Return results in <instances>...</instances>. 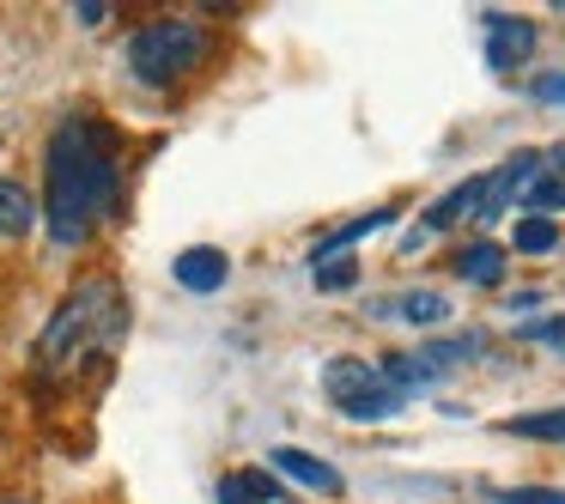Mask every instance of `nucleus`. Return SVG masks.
Listing matches in <instances>:
<instances>
[{"instance_id": "1", "label": "nucleus", "mask_w": 565, "mask_h": 504, "mask_svg": "<svg viewBox=\"0 0 565 504\" xmlns=\"http://www.w3.org/2000/svg\"><path fill=\"white\" fill-rule=\"evenodd\" d=\"M43 171H50V183H43L38 213L50 219L55 244L79 249L116 213V195H122V140L92 110H74L50 135V164Z\"/></svg>"}, {"instance_id": "2", "label": "nucleus", "mask_w": 565, "mask_h": 504, "mask_svg": "<svg viewBox=\"0 0 565 504\" xmlns=\"http://www.w3.org/2000/svg\"><path fill=\"white\" fill-rule=\"evenodd\" d=\"M128 334V298L116 280H79L74 292L62 298V310L50 317V329L38 334V365L43 383H67V377H86L92 365H110L116 346Z\"/></svg>"}, {"instance_id": "3", "label": "nucleus", "mask_w": 565, "mask_h": 504, "mask_svg": "<svg viewBox=\"0 0 565 504\" xmlns=\"http://www.w3.org/2000/svg\"><path fill=\"white\" fill-rule=\"evenodd\" d=\"M201 62H207V31L189 19H159V25H140L128 37V74L140 86H177Z\"/></svg>"}, {"instance_id": "4", "label": "nucleus", "mask_w": 565, "mask_h": 504, "mask_svg": "<svg viewBox=\"0 0 565 504\" xmlns=\"http://www.w3.org/2000/svg\"><path fill=\"white\" fill-rule=\"evenodd\" d=\"M322 395H329L347 419H359V426H383V419H395L407 407V395L395 389V383L383 377V365H371V358H329V365H322Z\"/></svg>"}, {"instance_id": "5", "label": "nucleus", "mask_w": 565, "mask_h": 504, "mask_svg": "<svg viewBox=\"0 0 565 504\" xmlns=\"http://www.w3.org/2000/svg\"><path fill=\"white\" fill-rule=\"evenodd\" d=\"M475 353H480V334H462V341H431V346H419V353H395L390 365H383V377H390L402 395H414V389L444 383L450 371H462Z\"/></svg>"}, {"instance_id": "6", "label": "nucleus", "mask_w": 565, "mask_h": 504, "mask_svg": "<svg viewBox=\"0 0 565 504\" xmlns=\"http://www.w3.org/2000/svg\"><path fill=\"white\" fill-rule=\"evenodd\" d=\"M535 164H541V152H516V159H504L492 176H475V219L480 225L504 219V207H516V195L529 189Z\"/></svg>"}, {"instance_id": "7", "label": "nucleus", "mask_w": 565, "mask_h": 504, "mask_svg": "<svg viewBox=\"0 0 565 504\" xmlns=\"http://www.w3.org/2000/svg\"><path fill=\"white\" fill-rule=\"evenodd\" d=\"M529 50H535V25H529V19L487 13V62L492 67H516Z\"/></svg>"}, {"instance_id": "8", "label": "nucleus", "mask_w": 565, "mask_h": 504, "mask_svg": "<svg viewBox=\"0 0 565 504\" xmlns=\"http://www.w3.org/2000/svg\"><path fill=\"white\" fill-rule=\"evenodd\" d=\"M523 207H535V219H547V213L565 207V147H553L547 159L535 164V176H529V189H523Z\"/></svg>"}, {"instance_id": "9", "label": "nucleus", "mask_w": 565, "mask_h": 504, "mask_svg": "<svg viewBox=\"0 0 565 504\" xmlns=\"http://www.w3.org/2000/svg\"><path fill=\"white\" fill-rule=\"evenodd\" d=\"M274 468H280V474H292L298 486H310V492H341V474H334L329 462H317V455H305L298 450V443H280V450H274Z\"/></svg>"}, {"instance_id": "10", "label": "nucleus", "mask_w": 565, "mask_h": 504, "mask_svg": "<svg viewBox=\"0 0 565 504\" xmlns=\"http://www.w3.org/2000/svg\"><path fill=\"white\" fill-rule=\"evenodd\" d=\"M225 274H232V261L220 249H183L177 256V286H189V292H220Z\"/></svg>"}, {"instance_id": "11", "label": "nucleus", "mask_w": 565, "mask_h": 504, "mask_svg": "<svg viewBox=\"0 0 565 504\" xmlns=\"http://www.w3.org/2000/svg\"><path fill=\"white\" fill-rule=\"evenodd\" d=\"M456 274H462L468 286H499L504 280V249L499 244H468L462 256H456Z\"/></svg>"}, {"instance_id": "12", "label": "nucleus", "mask_w": 565, "mask_h": 504, "mask_svg": "<svg viewBox=\"0 0 565 504\" xmlns=\"http://www.w3.org/2000/svg\"><path fill=\"white\" fill-rule=\"evenodd\" d=\"M31 225H38V201H31L19 183L0 176V237H25Z\"/></svg>"}, {"instance_id": "13", "label": "nucleus", "mask_w": 565, "mask_h": 504, "mask_svg": "<svg viewBox=\"0 0 565 504\" xmlns=\"http://www.w3.org/2000/svg\"><path fill=\"white\" fill-rule=\"evenodd\" d=\"M383 225H395V207H377V213H359V219H347L334 237H322L317 244V261H329V256H341L347 244H359V237H371V232H383Z\"/></svg>"}, {"instance_id": "14", "label": "nucleus", "mask_w": 565, "mask_h": 504, "mask_svg": "<svg viewBox=\"0 0 565 504\" xmlns=\"http://www.w3.org/2000/svg\"><path fill=\"white\" fill-rule=\"evenodd\" d=\"M377 317H402V322H419V329H431V322L450 317V304H444L438 292H402L395 304H377Z\"/></svg>"}, {"instance_id": "15", "label": "nucleus", "mask_w": 565, "mask_h": 504, "mask_svg": "<svg viewBox=\"0 0 565 504\" xmlns=\"http://www.w3.org/2000/svg\"><path fill=\"white\" fill-rule=\"evenodd\" d=\"M511 244L523 249V256H547V249H559V225H553V219H535V213H529V219H516Z\"/></svg>"}, {"instance_id": "16", "label": "nucleus", "mask_w": 565, "mask_h": 504, "mask_svg": "<svg viewBox=\"0 0 565 504\" xmlns=\"http://www.w3.org/2000/svg\"><path fill=\"white\" fill-rule=\"evenodd\" d=\"M504 431H516V438L565 443V407H559V414H516V419H504Z\"/></svg>"}, {"instance_id": "17", "label": "nucleus", "mask_w": 565, "mask_h": 504, "mask_svg": "<svg viewBox=\"0 0 565 504\" xmlns=\"http://www.w3.org/2000/svg\"><path fill=\"white\" fill-rule=\"evenodd\" d=\"M462 213H475V176H468L462 189H450V195H444L438 207L426 213V232H444V225H456Z\"/></svg>"}, {"instance_id": "18", "label": "nucleus", "mask_w": 565, "mask_h": 504, "mask_svg": "<svg viewBox=\"0 0 565 504\" xmlns=\"http://www.w3.org/2000/svg\"><path fill=\"white\" fill-rule=\"evenodd\" d=\"M353 280H359V261H353V256H329V261H317V286H322V292H347Z\"/></svg>"}, {"instance_id": "19", "label": "nucleus", "mask_w": 565, "mask_h": 504, "mask_svg": "<svg viewBox=\"0 0 565 504\" xmlns=\"http://www.w3.org/2000/svg\"><path fill=\"white\" fill-rule=\"evenodd\" d=\"M492 498L499 504H565V486H504Z\"/></svg>"}, {"instance_id": "20", "label": "nucleus", "mask_w": 565, "mask_h": 504, "mask_svg": "<svg viewBox=\"0 0 565 504\" xmlns=\"http://www.w3.org/2000/svg\"><path fill=\"white\" fill-rule=\"evenodd\" d=\"M220 504H262L256 492H249L244 468H237V474H225V480H220Z\"/></svg>"}, {"instance_id": "21", "label": "nucleus", "mask_w": 565, "mask_h": 504, "mask_svg": "<svg viewBox=\"0 0 565 504\" xmlns=\"http://www.w3.org/2000/svg\"><path fill=\"white\" fill-rule=\"evenodd\" d=\"M529 341L559 346V353H565V317H553V322H529Z\"/></svg>"}, {"instance_id": "22", "label": "nucleus", "mask_w": 565, "mask_h": 504, "mask_svg": "<svg viewBox=\"0 0 565 504\" xmlns=\"http://www.w3.org/2000/svg\"><path fill=\"white\" fill-rule=\"evenodd\" d=\"M535 98L541 104H565V74H541L535 79Z\"/></svg>"}, {"instance_id": "23", "label": "nucleus", "mask_w": 565, "mask_h": 504, "mask_svg": "<svg viewBox=\"0 0 565 504\" xmlns=\"http://www.w3.org/2000/svg\"><path fill=\"white\" fill-rule=\"evenodd\" d=\"M79 13V25H104V13H110V7H104V0H86V7H74Z\"/></svg>"}]
</instances>
